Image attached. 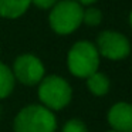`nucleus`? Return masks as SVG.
I'll return each mask as SVG.
<instances>
[{
  "mask_svg": "<svg viewBox=\"0 0 132 132\" xmlns=\"http://www.w3.org/2000/svg\"><path fill=\"white\" fill-rule=\"evenodd\" d=\"M55 129L54 112L40 104L23 106L13 121V132H55Z\"/></svg>",
  "mask_w": 132,
  "mask_h": 132,
  "instance_id": "f257e3e1",
  "label": "nucleus"
},
{
  "mask_svg": "<svg viewBox=\"0 0 132 132\" xmlns=\"http://www.w3.org/2000/svg\"><path fill=\"white\" fill-rule=\"evenodd\" d=\"M68 71L77 78H88L100 68V53L94 43L81 40L72 44L67 54Z\"/></svg>",
  "mask_w": 132,
  "mask_h": 132,
  "instance_id": "f03ea898",
  "label": "nucleus"
},
{
  "mask_svg": "<svg viewBox=\"0 0 132 132\" xmlns=\"http://www.w3.org/2000/svg\"><path fill=\"white\" fill-rule=\"evenodd\" d=\"M41 105L50 111H61L72 100V88L65 78L57 74L46 75L38 84Z\"/></svg>",
  "mask_w": 132,
  "mask_h": 132,
  "instance_id": "7ed1b4c3",
  "label": "nucleus"
},
{
  "mask_svg": "<svg viewBox=\"0 0 132 132\" xmlns=\"http://www.w3.org/2000/svg\"><path fill=\"white\" fill-rule=\"evenodd\" d=\"M82 6L75 0H60L48 16V23L55 34L68 36L82 24Z\"/></svg>",
  "mask_w": 132,
  "mask_h": 132,
  "instance_id": "20e7f679",
  "label": "nucleus"
},
{
  "mask_svg": "<svg viewBox=\"0 0 132 132\" xmlns=\"http://www.w3.org/2000/svg\"><path fill=\"white\" fill-rule=\"evenodd\" d=\"M12 71L14 80L27 87L38 85L40 81L46 77V68L43 61L31 53H24L19 55L13 63Z\"/></svg>",
  "mask_w": 132,
  "mask_h": 132,
  "instance_id": "39448f33",
  "label": "nucleus"
},
{
  "mask_svg": "<svg viewBox=\"0 0 132 132\" xmlns=\"http://www.w3.org/2000/svg\"><path fill=\"white\" fill-rule=\"evenodd\" d=\"M95 47L100 53V57L102 55L112 61L123 60L131 54V43L128 37L114 30H105L100 33Z\"/></svg>",
  "mask_w": 132,
  "mask_h": 132,
  "instance_id": "423d86ee",
  "label": "nucleus"
},
{
  "mask_svg": "<svg viewBox=\"0 0 132 132\" xmlns=\"http://www.w3.org/2000/svg\"><path fill=\"white\" fill-rule=\"evenodd\" d=\"M108 123L115 132H132V104L117 102L108 111Z\"/></svg>",
  "mask_w": 132,
  "mask_h": 132,
  "instance_id": "0eeeda50",
  "label": "nucleus"
},
{
  "mask_svg": "<svg viewBox=\"0 0 132 132\" xmlns=\"http://www.w3.org/2000/svg\"><path fill=\"white\" fill-rule=\"evenodd\" d=\"M31 0H0V16L4 19H19L29 10Z\"/></svg>",
  "mask_w": 132,
  "mask_h": 132,
  "instance_id": "6e6552de",
  "label": "nucleus"
},
{
  "mask_svg": "<svg viewBox=\"0 0 132 132\" xmlns=\"http://www.w3.org/2000/svg\"><path fill=\"white\" fill-rule=\"evenodd\" d=\"M87 87H88V91L92 95H95V97H104V95H106L109 92L111 81H109L106 74L97 71L87 78Z\"/></svg>",
  "mask_w": 132,
  "mask_h": 132,
  "instance_id": "1a4fd4ad",
  "label": "nucleus"
},
{
  "mask_svg": "<svg viewBox=\"0 0 132 132\" xmlns=\"http://www.w3.org/2000/svg\"><path fill=\"white\" fill-rule=\"evenodd\" d=\"M14 75L9 65L0 63V100L7 98L14 89Z\"/></svg>",
  "mask_w": 132,
  "mask_h": 132,
  "instance_id": "9d476101",
  "label": "nucleus"
},
{
  "mask_svg": "<svg viewBox=\"0 0 132 132\" xmlns=\"http://www.w3.org/2000/svg\"><path fill=\"white\" fill-rule=\"evenodd\" d=\"M102 21V12L98 7L88 6L87 9H84L82 12V23H85L87 26L97 27Z\"/></svg>",
  "mask_w": 132,
  "mask_h": 132,
  "instance_id": "9b49d317",
  "label": "nucleus"
},
{
  "mask_svg": "<svg viewBox=\"0 0 132 132\" xmlns=\"http://www.w3.org/2000/svg\"><path fill=\"white\" fill-rule=\"evenodd\" d=\"M63 132H88L87 125L78 118L68 119L63 126Z\"/></svg>",
  "mask_w": 132,
  "mask_h": 132,
  "instance_id": "f8f14e48",
  "label": "nucleus"
},
{
  "mask_svg": "<svg viewBox=\"0 0 132 132\" xmlns=\"http://www.w3.org/2000/svg\"><path fill=\"white\" fill-rule=\"evenodd\" d=\"M60 0H31V4L38 7L40 10H51Z\"/></svg>",
  "mask_w": 132,
  "mask_h": 132,
  "instance_id": "ddd939ff",
  "label": "nucleus"
},
{
  "mask_svg": "<svg viewBox=\"0 0 132 132\" xmlns=\"http://www.w3.org/2000/svg\"><path fill=\"white\" fill-rule=\"evenodd\" d=\"M75 2L78 4H81V6H92L97 0H75Z\"/></svg>",
  "mask_w": 132,
  "mask_h": 132,
  "instance_id": "4468645a",
  "label": "nucleus"
},
{
  "mask_svg": "<svg viewBox=\"0 0 132 132\" xmlns=\"http://www.w3.org/2000/svg\"><path fill=\"white\" fill-rule=\"evenodd\" d=\"M129 23H131V27H132V10H131V14H129Z\"/></svg>",
  "mask_w": 132,
  "mask_h": 132,
  "instance_id": "2eb2a0df",
  "label": "nucleus"
},
{
  "mask_svg": "<svg viewBox=\"0 0 132 132\" xmlns=\"http://www.w3.org/2000/svg\"><path fill=\"white\" fill-rule=\"evenodd\" d=\"M0 117H2V108H0Z\"/></svg>",
  "mask_w": 132,
  "mask_h": 132,
  "instance_id": "dca6fc26",
  "label": "nucleus"
},
{
  "mask_svg": "<svg viewBox=\"0 0 132 132\" xmlns=\"http://www.w3.org/2000/svg\"><path fill=\"white\" fill-rule=\"evenodd\" d=\"M108 132H115V131H108Z\"/></svg>",
  "mask_w": 132,
  "mask_h": 132,
  "instance_id": "f3484780",
  "label": "nucleus"
}]
</instances>
